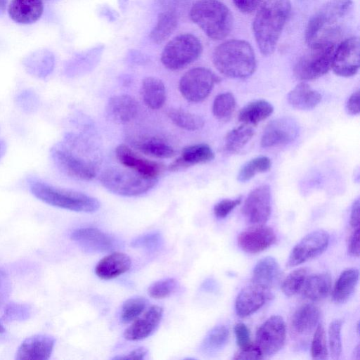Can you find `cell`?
Masks as SVG:
<instances>
[{
  "mask_svg": "<svg viewBox=\"0 0 360 360\" xmlns=\"http://www.w3.org/2000/svg\"><path fill=\"white\" fill-rule=\"evenodd\" d=\"M291 11L290 0H266L252 23L257 46L264 56L272 54Z\"/></svg>",
  "mask_w": 360,
  "mask_h": 360,
  "instance_id": "cell-1",
  "label": "cell"
},
{
  "mask_svg": "<svg viewBox=\"0 0 360 360\" xmlns=\"http://www.w3.org/2000/svg\"><path fill=\"white\" fill-rule=\"evenodd\" d=\"M212 62L220 73L234 79L250 77L257 66L252 46L240 39L228 40L217 46L212 54Z\"/></svg>",
  "mask_w": 360,
  "mask_h": 360,
  "instance_id": "cell-2",
  "label": "cell"
},
{
  "mask_svg": "<svg viewBox=\"0 0 360 360\" xmlns=\"http://www.w3.org/2000/svg\"><path fill=\"white\" fill-rule=\"evenodd\" d=\"M31 193L37 199L53 207L79 212H94L100 202L85 193L54 186L37 178H30Z\"/></svg>",
  "mask_w": 360,
  "mask_h": 360,
  "instance_id": "cell-3",
  "label": "cell"
},
{
  "mask_svg": "<svg viewBox=\"0 0 360 360\" xmlns=\"http://www.w3.org/2000/svg\"><path fill=\"white\" fill-rule=\"evenodd\" d=\"M189 17L213 40L226 38L233 23L229 8L219 0H198L191 6Z\"/></svg>",
  "mask_w": 360,
  "mask_h": 360,
  "instance_id": "cell-4",
  "label": "cell"
},
{
  "mask_svg": "<svg viewBox=\"0 0 360 360\" xmlns=\"http://www.w3.org/2000/svg\"><path fill=\"white\" fill-rule=\"evenodd\" d=\"M309 46L293 69L296 78L302 81L315 79L328 72L335 50V43L326 38L316 39Z\"/></svg>",
  "mask_w": 360,
  "mask_h": 360,
  "instance_id": "cell-5",
  "label": "cell"
},
{
  "mask_svg": "<svg viewBox=\"0 0 360 360\" xmlns=\"http://www.w3.org/2000/svg\"><path fill=\"white\" fill-rule=\"evenodd\" d=\"M100 181L112 193L133 197L147 193L157 184L158 179L146 177L130 169L110 167L102 172Z\"/></svg>",
  "mask_w": 360,
  "mask_h": 360,
  "instance_id": "cell-6",
  "label": "cell"
},
{
  "mask_svg": "<svg viewBox=\"0 0 360 360\" xmlns=\"http://www.w3.org/2000/svg\"><path fill=\"white\" fill-rule=\"evenodd\" d=\"M202 51V43L196 36L191 33L181 34L165 45L161 62L169 70H181L195 61Z\"/></svg>",
  "mask_w": 360,
  "mask_h": 360,
  "instance_id": "cell-7",
  "label": "cell"
},
{
  "mask_svg": "<svg viewBox=\"0 0 360 360\" xmlns=\"http://www.w3.org/2000/svg\"><path fill=\"white\" fill-rule=\"evenodd\" d=\"M219 78L210 70L198 67L189 70L179 81L181 95L188 101L198 103L211 93Z\"/></svg>",
  "mask_w": 360,
  "mask_h": 360,
  "instance_id": "cell-8",
  "label": "cell"
},
{
  "mask_svg": "<svg viewBox=\"0 0 360 360\" xmlns=\"http://www.w3.org/2000/svg\"><path fill=\"white\" fill-rule=\"evenodd\" d=\"M352 7V0H330L314 13L305 30V41L309 45L316 40L321 30L345 16Z\"/></svg>",
  "mask_w": 360,
  "mask_h": 360,
  "instance_id": "cell-9",
  "label": "cell"
},
{
  "mask_svg": "<svg viewBox=\"0 0 360 360\" xmlns=\"http://www.w3.org/2000/svg\"><path fill=\"white\" fill-rule=\"evenodd\" d=\"M56 166L66 175L79 180L89 181L96 175L95 167L76 155L63 144H57L51 150Z\"/></svg>",
  "mask_w": 360,
  "mask_h": 360,
  "instance_id": "cell-10",
  "label": "cell"
},
{
  "mask_svg": "<svg viewBox=\"0 0 360 360\" xmlns=\"http://www.w3.org/2000/svg\"><path fill=\"white\" fill-rule=\"evenodd\" d=\"M255 345L264 358L276 354L284 346L286 339V328L283 319L272 316L258 328Z\"/></svg>",
  "mask_w": 360,
  "mask_h": 360,
  "instance_id": "cell-11",
  "label": "cell"
},
{
  "mask_svg": "<svg viewBox=\"0 0 360 360\" xmlns=\"http://www.w3.org/2000/svg\"><path fill=\"white\" fill-rule=\"evenodd\" d=\"M329 239V234L323 230L308 233L291 250L287 266H296L320 255L326 250Z\"/></svg>",
  "mask_w": 360,
  "mask_h": 360,
  "instance_id": "cell-12",
  "label": "cell"
},
{
  "mask_svg": "<svg viewBox=\"0 0 360 360\" xmlns=\"http://www.w3.org/2000/svg\"><path fill=\"white\" fill-rule=\"evenodd\" d=\"M360 44L358 37L344 40L335 50L331 68L338 76L349 77L359 68Z\"/></svg>",
  "mask_w": 360,
  "mask_h": 360,
  "instance_id": "cell-13",
  "label": "cell"
},
{
  "mask_svg": "<svg viewBox=\"0 0 360 360\" xmlns=\"http://www.w3.org/2000/svg\"><path fill=\"white\" fill-rule=\"evenodd\" d=\"M242 212L247 221L253 224H264L271 212L270 187L262 185L253 189L243 204Z\"/></svg>",
  "mask_w": 360,
  "mask_h": 360,
  "instance_id": "cell-14",
  "label": "cell"
},
{
  "mask_svg": "<svg viewBox=\"0 0 360 360\" xmlns=\"http://www.w3.org/2000/svg\"><path fill=\"white\" fill-rule=\"evenodd\" d=\"M299 127L289 117H280L271 120L265 127L262 138L263 148H274L287 145L297 136Z\"/></svg>",
  "mask_w": 360,
  "mask_h": 360,
  "instance_id": "cell-15",
  "label": "cell"
},
{
  "mask_svg": "<svg viewBox=\"0 0 360 360\" xmlns=\"http://www.w3.org/2000/svg\"><path fill=\"white\" fill-rule=\"evenodd\" d=\"M276 241L274 230L264 224H256L241 231L237 238L238 245L247 253L256 254L265 250Z\"/></svg>",
  "mask_w": 360,
  "mask_h": 360,
  "instance_id": "cell-16",
  "label": "cell"
},
{
  "mask_svg": "<svg viewBox=\"0 0 360 360\" xmlns=\"http://www.w3.org/2000/svg\"><path fill=\"white\" fill-rule=\"evenodd\" d=\"M53 336L38 333L25 338L18 347L15 354L18 360H48L54 348Z\"/></svg>",
  "mask_w": 360,
  "mask_h": 360,
  "instance_id": "cell-17",
  "label": "cell"
},
{
  "mask_svg": "<svg viewBox=\"0 0 360 360\" xmlns=\"http://www.w3.org/2000/svg\"><path fill=\"white\" fill-rule=\"evenodd\" d=\"M115 154L122 165L146 177L158 179L165 169L162 163L144 158L124 144L116 148Z\"/></svg>",
  "mask_w": 360,
  "mask_h": 360,
  "instance_id": "cell-18",
  "label": "cell"
},
{
  "mask_svg": "<svg viewBox=\"0 0 360 360\" xmlns=\"http://www.w3.org/2000/svg\"><path fill=\"white\" fill-rule=\"evenodd\" d=\"M273 297L271 289L251 283L238 295L235 309L240 317H246L255 313Z\"/></svg>",
  "mask_w": 360,
  "mask_h": 360,
  "instance_id": "cell-19",
  "label": "cell"
},
{
  "mask_svg": "<svg viewBox=\"0 0 360 360\" xmlns=\"http://www.w3.org/2000/svg\"><path fill=\"white\" fill-rule=\"evenodd\" d=\"M70 238L86 252H108L116 246V240L112 236L96 228L77 229L72 232Z\"/></svg>",
  "mask_w": 360,
  "mask_h": 360,
  "instance_id": "cell-20",
  "label": "cell"
},
{
  "mask_svg": "<svg viewBox=\"0 0 360 360\" xmlns=\"http://www.w3.org/2000/svg\"><path fill=\"white\" fill-rule=\"evenodd\" d=\"M162 316L163 309L161 307L151 306L125 330L124 338L129 341H138L149 337L158 327Z\"/></svg>",
  "mask_w": 360,
  "mask_h": 360,
  "instance_id": "cell-21",
  "label": "cell"
},
{
  "mask_svg": "<svg viewBox=\"0 0 360 360\" xmlns=\"http://www.w3.org/2000/svg\"><path fill=\"white\" fill-rule=\"evenodd\" d=\"M139 105L136 99L129 95L111 97L106 105V113L110 120L125 124L131 121L137 115Z\"/></svg>",
  "mask_w": 360,
  "mask_h": 360,
  "instance_id": "cell-22",
  "label": "cell"
},
{
  "mask_svg": "<svg viewBox=\"0 0 360 360\" xmlns=\"http://www.w3.org/2000/svg\"><path fill=\"white\" fill-rule=\"evenodd\" d=\"M282 275V271L276 259L266 257L255 266L251 283L271 289L281 283Z\"/></svg>",
  "mask_w": 360,
  "mask_h": 360,
  "instance_id": "cell-23",
  "label": "cell"
},
{
  "mask_svg": "<svg viewBox=\"0 0 360 360\" xmlns=\"http://www.w3.org/2000/svg\"><path fill=\"white\" fill-rule=\"evenodd\" d=\"M214 158L212 148L207 144L199 143L184 148L181 155L168 167L169 171L175 172L188 167L205 163Z\"/></svg>",
  "mask_w": 360,
  "mask_h": 360,
  "instance_id": "cell-24",
  "label": "cell"
},
{
  "mask_svg": "<svg viewBox=\"0 0 360 360\" xmlns=\"http://www.w3.org/2000/svg\"><path fill=\"white\" fill-rule=\"evenodd\" d=\"M131 265V261L127 255L115 252L106 255L97 263L95 274L101 279L110 280L128 271Z\"/></svg>",
  "mask_w": 360,
  "mask_h": 360,
  "instance_id": "cell-25",
  "label": "cell"
},
{
  "mask_svg": "<svg viewBox=\"0 0 360 360\" xmlns=\"http://www.w3.org/2000/svg\"><path fill=\"white\" fill-rule=\"evenodd\" d=\"M43 11L41 0H12L8 9L10 18L20 24L35 22L41 16Z\"/></svg>",
  "mask_w": 360,
  "mask_h": 360,
  "instance_id": "cell-26",
  "label": "cell"
},
{
  "mask_svg": "<svg viewBox=\"0 0 360 360\" xmlns=\"http://www.w3.org/2000/svg\"><path fill=\"white\" fill-rule=\"evenodd\" d=\"M319 318V308L313 304H305L294 312L291 319V327L297 335H307L315 329Z\"/></svg>",
  "mask_w": 360,
  "mask_h": 360,
  "instance_id": "cell-27",
  "label": "cell"
},
{
  "mask_svg": "<svg viewBox=\"0 0 360 360\" xmlns=\"http://www.w3.org/2000/svg\"><path fill=\"white\" fill-rule=\"evenodd\" d=\"M288 102L295 109L309 110L314 108L321 101V95L305 82L295 86L288 94Z\"/></svg>",
  "mask_w": 360,
  "mask_h": 360,
  "instance_id": "cell-28",
  "label": "cell"
},
{
  "mask_svg": "<svg viewBox=\"0 0 360 360\" xmlns=\"http://www.w3.org/2000/svg\"><path fill=\"white\" fill-rule=\"evenodd\" d=\"M141 94L146 105L153 110L161 108L166 100L165 84L155 77H146L143 79Z\"/></svg>",
  "mask_w": 360,
  "mask_h": 360,
  "instance_id": "cell-29",
  "label": "cell"
},
{
  "mask_svg": "<svg viewBox=\"0 0 360 360\" xmlns=\"http://www.w3.org/2000/svg\"><path fill=\"white\" fill-rule=\"evenodd\" d=\"M302 292L304 297L311 301L325 299L331 290V277L328 273H319L307 276Z\"/></svg>",
  "mask_w": 360,
  "mask_h": 360,
  "instance_id": "cell-30",
  "label": "cell"
},
{
  "mask_svg": "<svg viewBox=\"0 0 360 360\" xmlns=\"http://www.w3.org/2000/svg\"><path fill=\"white\" fill-rule=\"evenodd\" d=\"M359 276V272L356 268H349L343 271L333 288V300L336 303L347 301L354 291Z\"/></svg>",
  "mask_w": 360,
  "mask_h": 360,
  "instance_id": "cell-31",
  "label": "cell"
},
{
  "mask_svg": "<svg viewBox=\"0 0 360 360\" xmlns=\"http://www.w3.org/2000/svg\"><path fill=\"white\" fill-rule=\"evenodd\" d=\"M131 145L143 154L157 158H169L175 155L174 149L165 141L155 137L138 138Z\"/></svg>",
  "mask_w": 360,
  "mask_h": 360,
  "instance_id": "cell-32",
  "label": "cell"
},
{
  "mask_svg": "<svg viewBox=\"0 0 360 360\" xmlns=\"http://www.w3.org/2000/svg\"><path fill=\"white\" fill-rule=\"evenodd\" d=\"M274 111L272 105L263 99L253 101L245 105L238 113V120L248 125H256L269 117Z\"/></svg>",
  "mask_w": 360,
  "mask_h": 360,
  "instance_id": "cell-33",
  "label": "cell"
},
{
  "mask_svg": "<svg viewBox=\"0 0 360 360\" xmlns=\"http://www.w3.org/2000/svg\"><path fill=\"white\" fill-rule=\"evenodd\" d=\"M178 20L179 15L173 12H160L156 24L149 34L150 40L156 44L166 41L176 29Z\"/></svg>",
  "mask_w": 360,
  "mask_h": 360,
  "instance_id": "cell-34",
  "label": "cell"
},
{
  "mask_svg": "<svg viewBox=\"0 0 360 360\" xmlns=\"http://www.w3.org/2000/svg\"><path fill=\"white\" fill-rule=\"evenodd\" d=\"M229 335V330L225 326H215L203 339L200 347V352L206 355L217 353L226 345Z\"/></svg>",
  "mask_w": 360,
  "mask_h": 360,
  "instance_id": "cell-35",
  "label": "cell"
},
{
  "mask_svg": "<svg viewBox=\"0 0 360 360\" xmlns=\"http://www.w3.org/2000/svg\"><path fill=\"white\" fill-rule=\"evenodd\" d=\"M255 134L253 128L243 124L230 131L225 137L224 148L226 151L236 153L242 150Z\"/></svg>",
  "mask_w": 360,
  "mask_h": 360,
  "instance_id": "cell-36",
  "label": "cell"
},
{
  "mask_svg": "<svg viewBox=\"0 0 360 360\" xmlns=\"http://www.w3.org/2000/svg\"><path fill=\"white\" fill-rule=\"evenodd\" d=\"M167 115L175 125L188 131L199 130L205 124L202 117L184 109L170 108Z\"/></svg>",
  "mask_w": 360,
  "mask_h": 360,
  "instance_id": "cell-37",
  "label": "cell"
},
{
  "mask_svg": "<svg viewBox=\"0 0 360 360\" xmlns=\"http://www.w3.org/2000/svg\"><path fill=\"white\" fill-rule=\"evenodd\" d=\"M236 108L234 96L230 92L217 95L212 104V113L219 120L226 121L230 119Z\"/></svg>",
  "mask_w": 360,
  "mask_h": 360,
  "instance_id": "cell-38",
  "label": "cell"
},
{
  "mask_svg": "<svg viewBox=\"0 0 360 360\" xmlns=\"http://www.w3.org/2000/svg\"><path fill=\"white\" fill-rule=\"evenodd\" d=\"M271 166V161L268 157L255 158L243 165L238 174L237 179L240 182H245L256 174L269 170Z\"/></svg>",
  "mask_w": 360,
  "mask_h": 360,
  "instance_id": "cell-39",
  "label": "cell"
},
{
  "mask_svg": "<svg viewBox=\"0 0 360 360\" xmlns=\"http://www.w3.org/2000/svg\"><path fill=\"white\" fill-rule=\"evenodd\" d=\"M308 276V269L301 267L290 272L283 281L281 290L288 297L296 295L303 288Z\"/></svg>",
  "mask_w": 360,
  "mask_h": 360,
  "instance_id": "cell-40",
  "label": "cell"
},
{
  "mask_svg": "<svg viewBox=\"0 0 360 360\" xmlns=\"http://www.w3.org/2000/svg\"><path fill=\"white\" fill-rule=\"evenodd\" d=\"M147 300L143 297H134L127 300L122 304L120 320L124 323L134 321L145 310Z\"/></svg>",
  "mask_w": 360,
  "mask_h": 360,
  "instance_id": "cell-41",
  "label": "cell"
},
{
  "mask_svg": "<svg viewBox=\"0 0 360 360\" xmlns=\"http://www.w3.org/2000/svg\"><path fill=\"white\" fill-rule=\"evenodd\" d=\"M311 353L312 358L316 360H323L328 356L326 335L322 324H319L316 328L311 341Z\"/></svg>",
  "mask_w": 360,
  "mask_h": 360,
  "instance_id": "cell-42",
  "label": "cell"
},
{
  "mask_svg": "<svg viewBox=\"0 0 360 360\" xmlns=\"http://www.w3.org/2000/svg\"><path fill=\"white\" fill-rule=\"evenodd\" d=\"M342 321L333 320L328 328V340L330 355L333 359H338L342 352Z\"/></svg>",
  "mask_w": 360,
  "mask_h": 360,
  "instance_id": "cell-43",
  "label": "cell"
},
{
  "mask_svg": "<svg viewBox=\"0 0 360 360\" xmlns=\"http://www.w3.org/2000/svg\"><path fill=\"white\" fill-rule=\"evenodd\" d=\"M177 288V281L172 278L153 283L148 289V295L155 299H162L172 295Z\"/></svg>",
  "mask_w": 360,
  "mask_h": 360,
  "instance_id": "cell-44",
  "label": "cell"
},
{
  "mask_svg": "<svg viewBox=\"0 0 360 360\" xmlns=\"http://www.w3.org/2000/svg\"><path fill=\"white\" fill-rule=\"evenodd\" d=\"M163 243L162 235L158 231L148 233L135 238L131 245L134 248L155 251L160 249Z\"/></svg>",
  "mask_w": 360,
  "mask_h": 360,
  "instance_id": "cell-45",
  "label": "cell"
},
{
  "mask_svg": "<svg viewBox=\"0 0 360 360\" xmlns=\"http://www.w3.org/2000/svg\"><path fill=\"white\" fill-rule=\"evenodd\" d=\"M31 308L28 304L11 303L4 310L3 319L7 321H23L29 318Z\"/></svg>",
  "mask_w": 360,
  "mask_h": 360,
  "instance_id": "cell-46",
  "label": "cell"
},
{
  "mask_svg": "<svg viewBox=\"0 0 360 360\" xmlns=\"http://www.w3.org/2000/svg\"><path fill=\"white\" fill-rule=\"evenodd\" d=\"M16 103L23 111L32 112L39 106V98L32 90H24L17 95Z\"/></svg>",
  "mask_w": 360,
  "mask_h": 360,
  "instance_id": "cell-47",
  "label": "cell"
},
{
  "mask_svg": "<svg viewBox=\"0 0 360 360\" xmlns=\"http://www.w3.org/2000/svg\"><path fill=\"white\" fill-rule=\"evenodd\" d=\"M241 197L235 199H224L214 207V214L219 219L226 217L232 210L241 203Z\"/></svg>",
  "mask_w": 360,
  "mask_h": 360,
  "instance_id": "cell-48",
  "label": "cell"
},
{
  "mask_svg": "<svg viewBox=\"0 0 360 360\" xmlns=\"http://www.w3.org/2000/svg\"><path fill=\"white\" fill-rule=\"evenodd\" d=\"M191 0H156L162 11H171L179 16L186 10Z\"/></svg>",
  "mask_w": 360,
  "mask_h": 360,
  "instance_id": "cell-49",
  "label": "cell"
},
{
  "mask_svg": "<svg viewBox=\"0 0 360 360\" xmlns=\"http://www.w3.org/2000/svg\"><path fill=\"white\" fill-rule=\"evenodd\" d=\"M234 333L236 338V342L240 349L250 346V330L247 326L243 323H238L234 326Z\"/></svg>",
  "mask_w": 360,
  "mask_h": 360,
  "instance_id": "cell-50",
  "label": "cell"
},
{
  "mask_svg": "<svg viewBox=\"0 0 360 360\" xmlns=\"http://www.w3.org/2000/svg\"><path fill=\"white\" fill-rule=\"evenodd\" d=\"M234 359H261L264 356L255 344L240 349L234 356Z\"/></svg>",
  "mask_w": 360,
  "mask_h": 360,
  "instance_id": "cell-51",
  "label": "cell"
},
{
  "mask_svg": "<svg viewBox=\"0 0 360 360\" xmlns=\"http://www.w3.org/2000/svg\"><path fill=\"white\" fill-rule=\"evenodd\" d=\"M11 282L3 271L0 270V307L6 302L11 293Z\"/></svg>",
  "mask_w": 360,
  "mask_h": 360,
  "instance_id": "cell-52",
  "label": "cell"
},
{
  "mask_svg": "<svg viewBox=\"0 0 360 360\" xmlns=\"http://www.w3.org/2000/svg\"><path fill=\"white\" fill-rule=\"evenodd\" d=\"M263 0H233L236 7L243 13H250L260 6Z\"/></svg>",
  "mask_w": 360,
  "mask_h": 360,
  "instance_id": "cell-53",
  "label": "cell"
},
{
  "mask_svg": "<svg viewBox=\"0 0 360 360\" xmlns=\"http://www.w3.org/2000/svg\"><path fill=\"white\" fill-rule=\"evenodd\" d=\"M348 253L353 257H359V228L354 229L348 242Z\"/></svg>",
  "mask_w": 360,
  "mask_h": 360,
  "instance_id": "cell-54",
  "label": "cell"
},
{
  "mask_svg": "<svg viewBox=\"0 0 360 360\" xmlns=\"http://www.w3.org/2000/svg\"><path fill=\"white\" fill-rule=\"evenodd\" d=\"M347 112L352 115H359V91L354 92L348 98L346 103Z\"/></svg>",
  "mask_w": 360,
  "mask_h": 360,
  "instance_id": "cell-55",
  "label": "cell"
},
{
  "mask_svg": "<svg viewBox=\"0 0 360 360\" xmlns=\"http://www.w3.org/2000/svg\"><path fill=\"white\" fill-rule=\"evenodd\" d=\"M147 349L143 347L136 348L124 356H115L113 359H136L141 360L147 354Z\"/></svg>",
  "mask_w": 360,
  "mask_h": 360,
  "instance_id": "cell-56",
  "label": "cell"
},
{
  "mask_svg": "<svg viewBox=\"0 0 360 360\" xmlns=\"http://www.w3.org/2000/svg\"><path fill=\"white\" fill-rule=\"evenodd\" d=\"M350 225L352 228H359V200H356L352 207L350 214Z\"/></svg>",
  "mask_w": 360,
  "mask_h": 360,
  "instance_id": "cell-57",
  "label": "cell"
},
{
  "mask_svg": "<svg viewBox=\"0 0 360 360\" xmlns=\"http://www.w3.org/2000/svg\"><path fill=\"white\" fill-rule=\"evenodd\" d=\"M6 151V143L4 140L0 139V160L3 158Z\"/></svg>",
  "mask_w": 360,
  "mask_h": 360,
  "instance_id": "cell-58",
  "label": "cell"
},
{
  "mask_svg": "<svg viewBox=\"0 0 360 360\" xmlns=\"http://www.w3.org/2000/svg\"><path fill=\"white\" fill-rule=\"evenodd\" d=\"M354 358L359 360L360 359V346L358 345L354 350Z\"/></svg>",
  "mask_w": 360,
  "mask_h": 360,
  "instance_id": "cell-59",
  "label": "cell"
},
{
  "mask_svg": "<svg viewBox=\"0 0 360 360\" xmlns=\"http://www.w3.org/2000/svg\"><path fill=\"white\" fill-rule=\"evenodd\" d=\"M6 4L7 0H0V13L5 9Z\"/></svg>",
  "mask_w": 360,
  "mask_h": 360,
  "instance_id": "cell-60",
  "label": "cell"
},
{
  "mask_svg": "<svg viewBox=\"0 0 360 360\" xmlns=\"http://www.w3.org/2000/svg\"><path fill=\"white\" fill-rule=\"evenodd\" d=\"M4 331H5V329H4V326H3V325L0 322V334L4 333Z\"/></svg>",
  "mask_w": 360,
  "mask_h": 360,
  "instance_id": "cell-61",
  "label": "cell"
}]
</instances>
